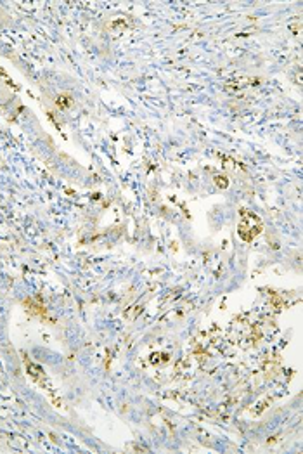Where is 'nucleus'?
Masks as SVG:
<instances>
[{"label":"nucleus","mask_w":303,"mask_h":454,"mask_svg":"<svg viewBox=\"0 0 303 454\" xmlns=\"http://www.w3.org/2000/svg\"><path fill=\"white\" fill-rule=\"evenodd\" d=\"M263 230V222L258 215L253 212H243L241 214V222H239L238 232L245 241H252L258 236Z\"/></svg>","instance_id":"nucleus-1"},{"label":"nucleus","mask_w":303,"mask_h":454,"mask_svg":"<svg viewBox=\"0 0 303 454\" xmlns=\"http://www.w3.org/2000/svg\"><path fill=\"white\" fill-rule=\"evenodd\" d=\"M215 182H217V186H218V187H222V189H225V187L229 186L227 179H225V177H220V175H217V177H215Z\"/></svg>","instance_id":"nucleus-2"}]
</instances>
